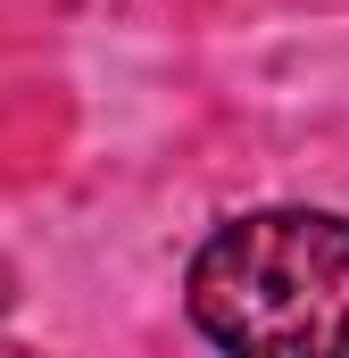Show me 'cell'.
I'll use <instances>...</instances> for the list:
<instances>
[{
    "label": "cell",
    "mask_w": 349,
    "mask_h": 358,
    "mask_svg": "<svg viewBox=\"0 0 349 358\" xmlns=\"http://www.w3.org/2000/svg\"><path fill=\"white\" fill-rule=\"evenodd\" d=\"M191 325L225 350L325 358L349 350V217L333 208H250L225 217L183 275Z\"/></svg>",
    "instance_id": "obj_1"
}]
</instances>
